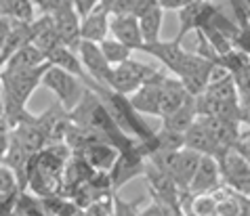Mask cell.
<instances>
[{
	"label": "cell",
	"mask_w": 250,
	"mask_h": 216,
	"mask_svg": "<svg viewBox=\"0 0 250 216\" xmlns=\"http://www.w3.org/2000/svg\"><path fill=\"white\" fill-rule=\"evenodd\" d=\"M84 86L91 88L93 93H97V97L103 101V105L107 107L109 116L114 118V122L118 124V128H120L124 135L133 137L135 141H139V143H149L151 138H154L156 130H151L149 124L141 118V114H137L135 107L130 105L128 97L118 95V93H114L112 88L97 84V82H93L91 78L84 82Z\"/></svg>",
	"instance_id": "cell-1"
},
{
	"label": "cell",
	"mask_w": 250,
	"mask_h": 216,
	"mask_svg": "<svg viewBox=\"0 0 250 216\" xmlns=\"http://www.w3.org/2000/svg\"><path fill=\"white\" fill-rule=\"evenodd\" d=\"M48 69V63L32 69H0V80H2V101L4 114L9 111L27 109V101L40 84L42 76Z\"/></svg>",
	"instance_id": "cell-2"
},
{
	"label": "cell",
	"mask_w": 250,
	"mask_h": 216,
	"mask_svg": "<svg viewBox=\"0 0 250 216\" xmlns=\"http://www.w3.org/2000/svg\"><path fill=\"white\" fill-rule=\"evenodd\" d=\"M145 166H147V151L139 141H135L128 149L118 153L116 162L109 170V178H112V189L120 191L124 185L130 183L135 177H143Z\"/></svg>",
	"instance_id": "cell-3"
},
{
	"label": "cell",
	"mask_w": 250,
	"mask_h": 216,
	"mask_svg": "<svg viewBox=\"0 0 250 216\" xmlns=\"http://www.w3.org/2000/svg\"><path fill=\"white\" fill-rule=\"evenodd\" d=\"M42 84L57 95L59 105L65 111H72L76 105H78V101L82 99V95H84V90H86L84 82L80 78H76V76L67 74L65 69L53 67V65H48V69L44 72Z\"/></svg>",
	"instance_id": "cell-4"
},
{
	"label": "cell",
	"mask_w": 250,
	"mask_h": 216,
	"mask_svg": "<svg viewBox=\"0 0 250 216\" xmlns=\"http://www.w3.org/2000/svg\"><path fill=\"white\" fill-rule=\"evenodd\" d=\"M156 72L158 69H154L151 65H145V63H141V61L128 59V61H124V63L114 67L107 88H112L118 95L130 97L133 93H137V90L141 88Z\"/></svg>",
	"instance_id": "cell-5"
},
{
	"label": "cell",
	"mask_w": 250,
	"mask_h": 216,
	"mask_svg": "<svg viewBox=\"0 0 250 216\" xmlns=\"http://www.w3.org/2000/svg\"><path fill=\"white\" fill-rule=\"evenodd\" d=\"M212 67H214V61L200 57L198 53H185V59L177 72V78L181 80L187 95L189 97L204 95L208 82H210Z\"/></svg>",
	"instance_id": "cell-6"
},
{
	"label": "cell",
	"mask_w": 250,
	"mask_h": 216,
	"mask_svg": "<svg viewBox=\"0 0 250 216\" xmlns=\"http://www.w3.org/2000/svg\"><path fill=\"white\" fill-rule=\"evenodd\" d=\"M143 177H147L149 191H151V195H154L156 201L164 204L168 210H172L175 214L183 216V210H181V199H183L181 191L183 189H179V185L168 177V174L162 172V170H158L156 166H151L147 162Z\"/></svg>",
	"instance_id": "cell-7"
},
{
	"label": "cell",
	"mask_w": 250,
	"mask_h": 216,
	"mask_svg": "<svg viewBox=\"0 0 250 216\" xmlns=\"http://www.w3.org/2000/svg\"><path fill=\"white\" fill-rule=\"evenodd\" d=\"M76 53H78L80 63H82V67H84L88 78H91L93 82H97V84H101V86H109V78H112L114 67L105 61L99 44L84 42V40H82L80 46L76 48Z\"/></svg>",
	"instance_id": "cell-8"
},
{
	"label": "cell",
	"mask_w": 250,
	"mask_h": 216,
	"mask_svg": "<svg viewBox=\"0 0 250 216\" xmlns=\"http://www.w3.org/2000/svg\"><path fill=\"white\" fill-rule=\"evenodd\" d=\"M217 11L219 9L210 2V0H198V2H191V4L183 6L181 11H177L179 32H177L175 38L183 40L189 32H198V30H202V27H206Z\"/></svg>",
	"instance_id": "cell-9"
},
{
	"label": "cell",
	"mask_w": 250,
	"mask_h": 216,
	"mask_svg": "<svg viewBox=\"0 0 250 216\" xmlns=\"http://www.w3.org/2000/svg\"><path fill=\"white\" fill-rule=\"evenodd\" d=\"M133 15L139 21L145 44L160 40V32H162V21H164V9L160 6L158 0H137Z\"/></svg>",
	"instance_id": "cell-10"
},
{
	"label": "cell",
	"mask_w": 250,
	"mask_h": 216,
	"mask_svg": "<svg viewBox=\"0 0 250 216\" xmlns=\"http://www.w3.org/2000/svg\"><path fill=\"white\" fill-rule=\"evenodd\" d=\"M166 78V74L162 69L151 76V78L145 82V84L128 97L130 105L135 107L137 114L141 116H160V88H162V82Z\"/></svg>",
	"instance_id": "cell-11"
},
{
	"label": "cell",
	"mask_w": 250,
	"mask_h": 216,
	"mask_svg": "<svg viewBox=\"0 0 250 216\" xmlns=\"http://www.w3.org/2000/svg\"><path fill=\"white\" fill-rule=\"evenodd\" d=\"M221 187V170L219 162L212 156H202L198 164V170L193 174L187 191L191 195H202V193H212Z\"/></svg>",
	"instance_id": "cell-12"
},
{
	"label": "cell",
	"mask_w": 250,
	"mask_h": 216,
	"mask_svg": "<svg viewBox=\"0 0 250 216\" xmlns=\"http://www.w3.org/2000/svg\"><path fill=\"white\" fill-rule=\"evenodd\" d=\"M141 51L147 53V55H151V57H156L160 63H162L166 69H168V72H172L175 76H177L179 67H181L183 59H185V51H183L181 40H179V38L147 42V44H143Z\"/></svg>",
	"instance_id": "cell-13"
},
{
	"label": "cell",
	"mask_w": 250,
	"mask_h": 216,
	"mask_svg": "<svg viewBox=\"0 0 250 216\" xmlns=\"http://www.w3.org/2000/svg\"><path fill=\"white\" fill-rule=\"evenodd\" d=\"M109 34L118 42L128 46L130 51H141L145 40L141 36V27L135 15H120V17H109Z\"/></svg>",
	"instance_id": "cell-14"
},
{
	"label": "cell",
	"mask_w": 250,
	"mask_h": 216,
	"mask_svg": "<svg viewBox=\"0 0 250 216\" xmlns=\"http://www.w3.org/2000/svg\"><path fill=\"white\" fill-rule=\"evenodd\" d=\"M51 19H53L55 32H57L61 44L72 48V51H76V48L80 46V42H82V38H80V21H82V17L74 9H69V11L55 13V15H51Z\"/></svg>",
	"instance_id": "cell-15"
},
{
	"label": "cell",
	"mask_w": 250,
	"mask_h": 216,
	"mask_svg": "<svg viewBox=\"0 0 250 216\" xmlns=\"http://www.w3.org/2000/svg\"><path fill=\"white\" fill-rule=\"evenodd\" d=\"M109 36V13L99 4L80 21V38L84 42L99 44Z\"/></svg>",
	"instance_id": "cell-16"
},
{
	"label": "cell",
	"mask_w": 250,
	"mask_h": 216,
	"mask_svg": "<svg viewBox=\"0 0 250 216\" xmlns=\"http://www.w3.org/2000/svg\"><path fill=\"white\" fill-rule=\"evenodd\" d=\"M74 156L82 157L93 170H107L109 172L118 157V149L105 141H95L91 145H86V147H82L80 151H76Z\"/></svg>",
	"instance_id": "cell-17"
},
{
	"label": "cell",
	"mask_w": 250,
	"mask_h": 216,
	"mask_svg": "<svg viewBox=\"0 0 250 216\" xmlns=\"http://www.w3.org/2000/svg\"><path fill=\"white\" fill-rule=\"evenodd\" d=\"M187 99H189V95H187L185 86L181 84V80L166 76L162 82V88H160V116L158 118L172 114V111L181 107Z\"/></svg>",
	"instance_id": "cell-18"
},
{
	"label": "cell",
	"mask_w": 250,
	"mask_h": 216,
	"mask_svg": "<svg viewBox=\"0 0 250 216\" xmlns=\"http://www.w3.org/2000/svg\"><path fill=\"white\" fill-rule=\"evenodd\" d=\"M27 44H32V21H13L11 32L6 36L2 48H0V69L15 55L19 48H23Z\"/></svg>",
	"instance_id": "cell-19"
},
{
	"label": "cell",
	"mask_w": 250,
	"mask_h": 216,
	"mask_svg": "<svg viewBox=\"0 0 250 216\" xmlns=\"http://www.w3.org/2000/svg\"><path fill=\"white\" fill-rule=\"evenodd\" d=\"M185 149H191L200 153V156H212V157H221V151L214 145L210 132L206 130V126L200 120H196L185 132Z\"/></svg>",
	"instance_id": "cell-20"
},
{
	"label": "cell",
	"mask_w": 250,
	"mask_h": 216,
	"mask_svg": "<svg viewBox=\"0 0 250 216\" xmlns=\"http://www.w3.org/2000/svg\"><path fill=\"white\" fill-rule=\"evenodd\" d=\"M46 63L53 65V67L65 69L67 74H72V76H76V78H80L82 82L88 80L84 67H82V63H80L78 53L72 51V48H67V46H63V44H59L57 48H53V51L46 53Z\"/></svg>",
	"instance_id": "cell-21"
},
{
	"label": "cell",
	"mask_w": 250,
	"mask_h": 216,
	"mask_svg": "<svg viewBox=\"0 0 250 216\" xmlns=\"http://www.w3.org/2000/svg\"><path fill=\"white\" fill-rule=\"evenodd\" d=\"M32 44L40 48L44 53V57L48 51H53V48H57L61 44L57 32H55L51 15H40L32 21Z\"/></svg>",
	"instance_id": "cell-22"
},
{
	"label": "cell",
	"mask_w": 250,
	"mask_h": 216,
	"mask_svg": "<svg viewBox=\"0 0 250 216\" xmlns=\"http://www.w3.org/2000/svg\"><path fill=\"white\" fill-rule=\"evenodd\" d=\"M198 120V109H196V97H189L179 109H175L172 114L162 118V128L175 130V132H187V128Z\"/></svg>",
	"instance_id": "cell-23"
},
{
	"label": "cell",
	"mask_w": 250,
	"mask_h": 216,
	"mask_svg": "<svg viewBox=\"0 0 250 216\" xmlns=\"http://www.w3.org/2000/svg\"><path fill=\"white\" fill-rule=\"evenodd\" d=\"M44 63H46L44 53L34 44H27L23 48H19V51L2 65V69H32V67L44 65Z\"/></svg>",
	"instance_id": "cell-24"
},
{
	"label": "cell",
	"mask_w": 250,
	"mask_h": 216,
	"mask_svg": "<svg viewBox=\"0 0 250 216\" xmlns=\"http://www.w3.org/2000/svg\"><path fill=\"white\" fill-rule=\"evenodd\" d=\"M36 6L32 0H0V17H6L11 21H34Z\"/></svg>",
	"instance_id": "cell-25"
},
{
	"label": "cell",
	"mask_w": 250,
	"mask_h": 216,
	"mask_svg": "<svg viewBox=\"0 0 250 216\" xmlns=\"http://www.w3.org/2000/svg\"><path fill=\"white\" fill-rule=\"evenodd\" d=\"M183 147H185L183 132H175L168 128H160L154 132V153H172V151H181Z\"/></svg>",
	"instance_id": "cell-26"
},
{
	"label": "cell",
	"mask_w": 250,
	"mask_h": 216,
	"mask_svg": "<svg viewBox=\"0 0 250 216\" xmlns=\"http://www.w3.org/2000/svg\"><path fill=\"white\" fill-rule=\"evenodd\" d=\"M204 97L210 101H238V86L231 76H225L221 80H214L206 86Z\"/></svg>",
	"instance_id": "cell-27"
},
{
	"label": "cell",
	"mask_w": 250,
	"mask_h": 216,
	"mask_svg": "<svg viewBox=\"0 0 250 216\" xmlns=\"http://www.w3.org/2000/svg\"><path fill=\"white\" fill-rule=\"evenodd\" d=\"M99 48H101V53H103V57H105V61L112 67L124 63V61H128L130 59V53H133L128 46H124L122 42H118V40L112 38V36H107L105 40H101Z\"/></svg>",
	"instance_id": "cell-28"
},
{
	"label": "cell",
	"mask_w": 250,
	"mask_h": 216,
	"mask_svg": "<svg viewBox=\"0 0 250 216\" xmlns=\"http://www.w3.org/2000/svg\"><path fill=\"white\" fill-rule=\"evenodd\" d=\"M21 193V187H19V180L15 177L9 166H0V195L9 199H17V195Z\"/></svg>",
	"instance_id": "cell-29"
},
{
	"label": "cell",
	"mask_w": 250,
	"mask_h": 216,
	"mask_svg": "<svg viewBox=\"0 0 250 216\" xmlns=\"http://www.w3.org/2000/svg\"><path fill=\"white\" fill-rule=\"evenodd\" d=\"M191 214L193 216H217V199L212 193H202L191 197Z\"/></svg>",
	"instance_id": "cell-30"
},
{
	"label": "cell",
	"mask_w": 250,
	"mask_h": 216,
	"mask_svg": "<svg viewBox=\"0 0 250 216\" xmlns=\"http://www.w3.org/2000/svg\"><path fill=\"white\" fill-rule=\"evenodd\" d=\"M99 4L109 13V17H120V15H133L137 0H101Z\"/></svg>",
	"instance_id": "cell-31"
},
{
	"label": "cell",
	"mask_w": 250,
	"mask_h": 216,
	"mask_svg": "<svg viewBox=\"0 0 250 216\" xmlns=\"http://www.w3.org/2000/svg\"><path fill=\"white\" fill-rule=\"evenodd\" d=\"M112 210H114V193H109L93 201L91 206H86L84 214L86 216H112Z\"/></svg>",
	"instance_id": "cell-32"
},
{
	"label": "cell",
	"mask_w": 250,
	"mask_h": 216,
	"mask_svg": "<svg viewBox=\"0 0 250 216\" xmlns=\"http://www.w3.org/2000/svg\"><path fill=\"white\" fill-rule=\"evenodd\" d=\"M139 201H126L122 197L114 195V210H112V216H139Z\"/></svg>",
	"instance_id": "cell-33"
},
{
	"label": "cell",
	"mask_w": 250,
	"mask_h": 216,
	"mask_svg": "<svg viewBox=\"0 0 250 216\" xmlns=\"http://www.w3.org/2000/svg\"><path fill=\"white\" fill-rule=\"evenodd\" d=\"M139 216H179V214L168 210V208H166L164 204H160V201H154L151 206L143 208V210H139Z\"/></svg>",
	"instance_id": "cell-34"
},
{
	"label": "cell",
	"mask_w": 250,
	"mask_h": 216,
	"mask_svg": "<svg viewBox=\"0 0 250 216\" xmlns=\"http://www.w3.org/2000/svg\"><path fill=\"white\" fill-rule=\"evenodd\" d=\"M74 9V2L72 0H48L46 9L42 15H55V13H61V11H69Z\"/></svg>",
	"instance_id": "cell-35"
},
{
	"label": "cell",
	"mask_w": 250,
	"mask_h": 216,
	"mask_svg": "<svg viewBox=\"0 0 250 216\" xmlns=\"http://www.w3.org/2000/svg\"><path fill=\"white\" fill-rule=\"evenodd\" d=\"M72 2H74V11L78 13L80 17H86L93 9H97V6H99L101 0H72Z\"/></svg>",
	"instance_id": "cell-36"
},
{
	"label": "cell",
	"mask_w": 250,
	"mask_h": 216,
	"mask_svg": "<svg viewBox=\"0 0 250 216\" xmlns=\"http://www.w3.org/2000/svg\"><path fill=\"white\" fill-rule=\"evenodd\" d=\"M233 149L238 151L240 156L250 164V135H248V137H240V141L235 143V147H233Z\"/></svg>",
	"instance_id": "cell-37"
},
{
	"label": "cell",
	"mask_w": 250,
	"mask_h": 216,
	"mask_svg": "<svg viewBox=\"0 0 250 216\" xmlns=\"http://www.w3.org/2000/svg\"><path fill=\"white\" fill-rule=\"evenodd\" d=\"M9 141H11L9 130H0V164L4 162V156L9 151Z\"/></svg>",
	"instance_id": "cell-38"
},
{
	"label": "cell",
	"mask_w": 250,
	"mask_h": 216,
	"mask_svg": "<svg viewBox=\"0 0 250 216\" xmlns=\"http://www.w3.org/2000/svg\"><path fill=\"white\" fill-rule=\"evenodd\" d=\"M15 201L17 199H9L0 195V216H9L13 212V208H15Z\"/></svg>",
	"instance_id": "cell-39"
},
{
	"label": "cell",
	"mask_w": 250,
	"mask_h": 216,
	"mask_svg": "<svg viewBox=\"0 0 250 216\" xmlns=\"http://www.w3.org/2000/svg\"><path fill=\"white\" fill-rule=\"evenodd\" d=\"M11 19H6V17H0V48H2L4 44V40L6 36H9V32H11Z\"/></svg>",
	"instance_id": "cell-40"
},
{
	"label": "cell",
	"mask_w": 250,
	"mask_h": 216,
	"mask_svg": "<svg viewBox=\"0 0 250 216\" xmlns=\"http://www.w3.org/2000/svg\"><path fill=\"white\" fill-rule=\"evenodd\" d=\"M32 4L36 6V9L40 11V13H44V9H46V4H48V0H32Z\"/></svg>",
	"instance_id": "cell-41"
},
{
	"label": "cell",
	"mask_w": 250,
	"mask_h": 216,
	"mask_svg": "<svg viewBox=\"0 0 250 216\" xmlns=\"http://www.w3.org/2000/svg\"><path fill=\"white\" fill-rule=\"evenodd\" d=\"M0 95H2V80H0Z\"/></svg>",
	"instance_id": "cell-42"
},
{
	"label": "cell",
	"mask_w": 250,
	"mask_h": 216,
	"mask_svg": "<svg viewBox=\"0 0 250 216\" xmlns=\"http://www.w3.org/2000/svg\"><path fill=\"white\" fill-rule=\"evenodd\" d=\"M248 199H250V195H248Z\"/></svg>",
	"instance_id": "cell-43"
}]
</instances>
